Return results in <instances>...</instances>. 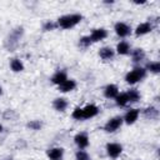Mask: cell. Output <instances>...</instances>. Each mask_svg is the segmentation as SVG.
I'll return each mask as SVG.
<instances>
[{
  "label": "cell",
  "mask_w": 160,
  "mask_h": 160,
  "mask_svg": "<svg viewBox=\"0 0 160 160\" xmlns=\"http://www.w3.org/2000/svg\"><path fill=\"white\" fill-rule=\"evenodd\" d=\"M82 16L79 15V14H71V15H65V16H61L59 20H58V24L59 26H61L62 29H70L72 26H75L76 24H79L81 21Z\"/></svg>",
  "instance_id": "1"
},
{
  "label": "cell",
  "mask_w": 160,
  "mask_h": 160,
  "mask_svg": "<svg viewBox=\"0 0 160 160\" xmlns=\"http://www.w3.org/2000/svg\"><path fill=\"white\" fill-rule=\"evenodd\" d=\"M144 76H145V69H142V68H135L134 70H131V71L126 75L125 80H126L129 84H135V82H138L139 80H141Z\"/></svg>",
  "instance_id": "2"
},
{
  "label": "cell",
  "mask_w": 160,
  "mask_h": 160,
  "mask_svg": "<svg viewBox=\"0 0 160 160\" xmlns=\"http://www.w3.org/2000/svg\"><path fill=\"white\" fill-rule=\"evenodd\" d=\"M121 124H122V119H121V118H119V116L112 118V119H110V120L106 122V125H105V130H106L108 132H112V131L118 130V129L120 128Z\"/></svg>",
  "instance_id": "3"
},
{
  "label": "cell",
  "mask_w": 160,
  "mask_h": 160,
  "mask_svg": "<svg viewBox=\"0 0 160 160\" xmlns=\"http://www.w3.org/2000/svg\"><path fill=\"white\" fill-rule=\"evenodd\" d=\"M106 151H108V155L110 158H114L115 159V158H118L121 154L122 148H121V145H119L116 142H111V144H108L106 145Z\"/></svg>",
  "instance_id": "4"
},
{
  "label": "cell",
  "mask_w": 160,
  "mask_h": 160,
  "mask_svg": "<svg viewBox=\"0 0 160 160\" xmlns=\"http://www.w3.org/2000/svg\"><path fill=\"white\" fill-rule=\"evenodd\" d=\"M98 112H99V110H98V108H96L95 105H92V104L86 105V106L82 109V119L92 118V116H95Z\"/></svg>",
  "instance_id": "5"
},
{
  "label": "cell",
  "mask_w": 160,
  "mask_h": 160,
  "mask_svg": "<svg viewBox=\"0 0 160 160\" xmlns=\"http://www.w3.org/2000/svg\"><path fill=\"white\" fill-rule=\"evenodd\" d=\"M115 32H116L119 36L124 38V36L129 35V32H130V28H129L125 22H118V24L115 25Z\"/></svg>",
  "instance_id": "6"
},
{
  "label": "cell",
  "mask_w": 160,
  "mask_h": 160,
  "mask_svg": "<svg viewBox=\"0 0 160 160\" xmlns=\"http://www.w3.org/2000/svg\"><path fill=\"white\" fill-rule=\"evenodd\" d=\"M106 35H108L106 30H104V29H95L91 32V35H90V40L91 41H100L102 39H105Z\"/></svg>",
  "instance_id": "7"
},
{
  "label": "cell",
  "mask_w": 160,
  "mask_h": 160,
  "mask_svg": "<svg viewBox=\"0 0 160 160\" xmlns=\"http://www.w3.org/2000/svg\"><path fill=\"white\" fill-rule=\"evenodd\" d=\"M74 140H75L76 145H78L79 148H81V149H84V148H86V146L89 145V138H88V135L84 134V132L78 134Z\"/></svg>",
  "instance_id": "8"
},
{
  "label": "cell",
  "mask_w": 160,
  "mask_h": 160,
  "mask_svg": "<svg viewBox=\"0 0 160 160\" xmlns=\"http://www.w3.org/2000/svg\"><path fill=\"white\" fill-rule=\"evenodd\" d=\"M62 154H64V150L61 148H54V149H50L48 151V156L51 160H61Z\"/></svg>",
  "instance_id": "9"
},
{
  "label": "cell",
  "mask_w": 160,
  "mask_h": 160,
  "mask_svg": "<svg viewBox=\"0 0 160 160\" xmlns=\"http://www.w3.org/2000/svg\"><path fill=\"white\" fill-rule=\"evenodd\" d=\"M104 94H105V96L106 98H116L118 95H119V90H118V86L116 85H112V84H110V85H108L106 88H105V90H104Z\"/></svg>",
  "instance_id": "10"
},
{
  "label": "cell",
  "mask_w": 160,
  "mask_h": 160,
  "mask_svg": "<svg viewBox=\"0 0 160 160\" xmlns=\"http://www.w3.org/2000/svg\"><path fill=\"white\" fill-rule=\"evenodd\" d=\"M138 116H139V110L138 109H131L126 112L125 115V121L126 124H132L138 120Z\"/></svg>",
  "instance_id": "11"
},
{
  "label": "cell",
  "mask_w": 160,
  "mask_h": 160,
  "mask_svg": "<svg viewBox=\"0 0 160 160\" xmlns=\"http://www.w3.org/2000/svg\"><path fill=\"white\" fill-rule=\"evenodd\" d=\"M76 84L74 80H65L62 84L59 85V90L62 91V92H66V91H71L72 89H75Z\"/></svg>",
  "instance_id": "12"
},
{
  "label": "cell",
  "mask_w": 160,
  "mask_h": 160,
  "mask_svg": "<svg viewBox=\"0 0 160 160\" xmlns=\"http://www.w3.org/2000/svg\"><path fill=\"white\" fill-rule=\"evenodd\" d=\"M150 31H151V25H150V22H142V24H140V25L136 28L135 34H136V35H144V34H148V32H150Z\"/></svg>",
  "instance_id": "13"
},
{
  "label": "cell",
  "mask_w": 160,
  "mask_h": 160,
  "mask_svg": "<svg viewBox=\"0 0 160 160\" xmlns=\"http://www.w3.org/2000/svg\"><path fill=\"white\" fill-rule=\"evenodd\" d=\"M99 54H100V58L101 59L109 60V59H111L114 56V50L111 48H102V49H100Z\"/></svg>",
  "instance_id": "14"
},
{
  "label": "cell",
  "mask_w": 160,
  "mask_h": 160,
  "mask_svg": "<svg viewBox=\"0 0 160 160\" xmlns=\"http://www.w3.org/2000/svg\"><path fill=\"white\" fill-rule=\"evenodd\" d=\"M65 80H68V79H66V74H65L64 71H58V72L51 78V81H52L54 84H58V85L62 84Z\"/></svg>",
  "instance_id": "15"
},
{
  "label": "cell",
  "mask_w": 160,
  "mask_h": 160,
  "mask_svg": "<svg viewBox=\"0 0 160 160\" xmlns=\"http://www.w3.org/2000/svg\"><path fill=\"white\" fill-rule=\"evenodd\" d=\"M52 105H54L55 110H58V111H64V110L66 109V106H68V102H66L65 99L60 98V99H55Z\"/></svg>",
  "instance_id": "16"
},
{
  "label": "cell",
  "mask_w": 160,
  "mask_h": 160,
  "mask_svg": "<svg viewBox=\"0 0 160 160\" xmlns=\"http://www.w3.org/2000/svg\"><path fill=\"white\" fill-rule=\"evenodd\" d=\"M129 50H130V46H129V44H128L126 41H121V42H119L118 46H116V51H118V54H121V55L128 54Z\"/></svg>",
  "instance_id": "17"
},
{
  "label": "cell",
  "mask_w": 160,
  "mask_h": 160,
  "mask_svg": "<svg viewBox=\"0 0 160 160\" xmlns=\"http://www.w3.org/2000/svg\"><path fill=\"white\" fill-rule=\"evenodd\" d=\"M115 99H116V104H118V105H120V106H125V105L129 102V96H128V94H126V92L118 95Z\"/></svg>",
  "instance_id": "18"
},
{
  "label": "cell",
  "mask_w": 160,
  "mask_h": 160,
  "mask_svg": "<svg viewBox=\"0 0 160 160\" xmlns=\"http://www.w3.org/2000/svg\"><path fill=\"white\" fill-rule=\"evenodd\" d=\"M10 66H11V69L14 70V71H21L22 69H24V65H22V62L19 60V59H14L12 61H11V64H10Z\"/></svg>",
  "instance_id": "19"
},
{
  "label": "cell",
  "mask_w": 160,
  "mask_h": 160,
  "mask_svg": "<svg viewBox=\"0 0 160 160\" xmlns=\"http://www.w3.org/2000/svg\"><path fill=\"white\" fill-rule=\"evenodd\" d=\"M144 56H145V54H144L142 49H136L132 51V60L134 61H140L144 59Z\"/></svg>",
  "instance_id": "20"
},
{
  "label": "cell",
  "mask_w": 160,
  "mask_h": 160,
  "mask_svg": "<svg viewBox=\"0 0 160 160\" xmlns=\"http://www.w3.org/2000/svg\"><path fill=\"white\" fill-rule=\"evenodd\" d=\"M148 69L152 72H159L160 71V62H158V61L150 62V64H148Z\"/></svg>",
  "instance_id": "21"
},
{
  "label": "cell",
  "mask_w": 160,
  "mask_h": 160,
  "mask_svg": "<svg viewBox=\"0 0 160 160\" xmlns=\"http://www.w3.org/2000/svg\"><path fill=\"white\" fill-rule=\"evenodd\" d=\"M128 96H129V101H138L139 100V92L136 90H130L129 92H126Z\"/></svg>",
  "instance_id": "22"
},
{
  "label": "cell",
  "mask_w": 160,
  "mask_h": 160,
  "mask_svg": "<svg viewBox=\"0 0 160 160\" xmlns=\"http://www.w3.org/2000/svg\"><path fill=\"white\" fill-rule=\"evenodd\" d=\"M72 118L76 119V120L82 119V109H81V108H76V109L72 111Z\"/></svg>",
  "instance_id": "23"
},
{
  "label": "cell",
  "mask_w": 160,
  "mask_h": 160,
  "mask_svg": "<svg viewBox=\"0 0 160 160\" xmlns=\"http://www.w3.org/2000/svg\"><path fill=\"white\" fill-rule=\"evenodd\" d=\"M76 160H90V158L85 151L80 150V151L76 152Z\"/></svg>",
  "instance_id": "24"
},
{
  "label": "cell",
  "mask_w": 160,
  "mask_h": 160,
  "mask_svg": "<svg viewBox=\"0 0 160 160\" xmlns=\"http://www.w3.org/2000/svg\"><path fill=\"white\" fill-rule=\"evenodd\" d=\"M90 42H91L90 36H84V38L80 39V45H82V46H89Z\"/></svg>",
  "instance_id": "25"
},
{
  "label": "cell",
  "mask_w": 160,
  "mask_h": 160,
  "mask_svg": "<svg viewBox=\"0 0 160 160\" xmlns=\"http://www.w3.org/2000/svg\"><path fill=\"white\" fill-rule=\"evenodd\" d=\"M29 128H31V129H34V130H38V129H40V126H41V124L39 122V121H31V122H29V125H28Z\"/></svg>",
  "instance_id": "26"
},
{
  "label": "cell",
  "mask_w": 160,
  "mask_h": 160,
  "mask_svg": "<svg viewBox=\"0 0 160 160\" xmlns=\"http://www.w3.org/2000/svg\"><path fill=\"white\" fill-rule=\"evenodd\" d=\"M145 114H146L148 116H151L152 114H154V115H156V114H158V110H155L154 108H148V109L145 110Z\"/></svg>",
  "instance_id": "27"
},
{
  "label": "cell",
  "mask_w": 160,
  "mask_h": 160,
  "mask_svg": "<svg viewBox=\"0 0 160 160\" xmlns=\"http://www.w3.org/2000/svg\"><path fill=\"white\" fill-rule=\"evenodd\" d=\"M55 28V24L51 22V21H48L45 25H44V30H52Z\"/></svg>",
  "instance_id": "28"
},
{
  "label": "cell",
  "mask_w": 160,
  "mask_h": 160,
  "mask_svg": "<svg viewBox=\"0 0 160 160\" xmlns=\"http://www.w3.org/2000/svg\"><path fill=\"white\" fill-rule=\"evenodd\" d=\"M1 130H2V126H1V125H0V131H1Z\"/></svg>",
  "instance_id": "29"
},
{
  "label": "cell",
  "mask_w": 160,
  "mask_h": 160,
  "mask_svg": "<svg viewBox=\"0 0 160 160\" xmlns=\"http://www.w3.org/2000/svg\"><path fill=\"white\" fill-rule=\"evenodd\" d=\"M0 95H1V88H0Z\"/></svg>",
  "instance_id": "30"
}]
</instances>
